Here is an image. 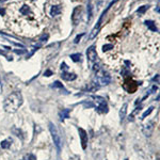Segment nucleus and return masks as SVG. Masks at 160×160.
<instances>
[{"label":"nucleus","instance_id":"1","mask_svg":"<svg viewBox=\"0 0 160 160\" xmlns=\"http://www.w3.org/2000/svg\"><path fill=\"white\" fill-rule=\"evenodd\" d=\"M23 95L18 91L11 93L3 101V109L8 113H15L17 112L21 105H23Z\"/></svg>","mask_w":160,"mask_h":160},{"label":"nucleus","instance_id":"2","mask_svg":"<svg viewBox=\"0 0 160 160\" xmlns=\"http://www.w3.org/2000/svg\"><path fill=\"white\" fill-rule=\"evenodd\" d=\"M48 126H49V131H50L51 138H52V140H53V143H55L56 147L58 149V152H60V150H61V146H62V140H61L60 132H59V130H58L57 126L53 123L50 122L49 124H48Z\"/></svg>","mask_w":160,"mask_h":160},{"label":"nucleus","instance_id":"3","mask_svg":"<svg viewBox=\"0 0 160 160\" xmlns=\"http://www.w3.org/2000/svg\"><path fill=\"white\" fill-rule=\"evenodd\" d=\"M111 81V78L108 75V73H106L104 69L99 68L98 70L96 72V78H95V83L97 84L98 87L101 86H108Z\"/></svg>","mask_w":160,"mask_h":160},{"label":"nucleus","instance_id":"4","mask_svg":"<svg viewBox=\"0 0 160 160\" xmlns=\"http://www.w3.org/2000/svg\"><path fill=\"white\" fill-rule=\"evenodd\" d=\"M92 98L97 103L96 110L98 111L99 113H107V112H108V105H107L105 98L99 97V96H93Z\"/></svg>","mask_w":160,"mask_h":160},{"label":"nucleus","instance_id":"5","mask_svg":"<svg viewBox=\"0 0 160 160\" xmlns=\"http://www.w3.org/2000/svg\"><path fill=\"white\" fill-rule=\"evenodd\" d=\"M82 13H83V10L81 6H78L74 9L73 14H72V21L75 26H77L80 23V20L82 18Z\"/></svg>","mask_w":160,"mask_h":160},{"label":"nucleus","instance_id":"6","mask_svg":"<svg viewBox=\"0 0 160 160\" xmlns=\"http://www.w3.org/2000/svg\"><path fill=\"white\" fill-rule=\"evenodd\" d=\"M87 58H88V60H89V62H90L91 65H93L96 62V60H97V52L95 50V46H90L88 48ZM91 67H92V66H91Z\"/></svg>","mask_w":160,"mask_h":160},{"label":"nucleus","instance_id":"7","mask_svg":"<svg viewBox=\"0 0 160 160\" xmlns=\"http://www.w3.org/2000/svg\"><path fill=\"white\" fill-rule=\"evenodd\" d=\"M155 129V122L154 121H150V122H147L146 124H144L143 126V133L146 136V137H150L153 135V131Z\"/></svg>","mask_w":160,"mask_h":160},{"label":"nucleus","instance_id":"8","mask_svg":"<svg viewBox=\"0 0 160 160\" xmlns=\"http://www.w3.org/2000/svg\"><path fill=\"white\" fill-rule=\"evenodd\" d=\"M78 131H79L80 141H81V147H82V149H86L88 146V133L82 128H78Z\"/></svg>","mask_w":160,"mask_h":160},{"label":"nucleus","instance_id":"9","mask_svg":"<svg viewBox=\"0 0 160 160\" xmlns=\"http://www.w3.org/2000/svg\"><path fill=\"white\" fill-rule=\"evenodd\" d=\"M62 79L66 80V81H73V80H75L77 78V76L75 74H70V73H62L61 75Z\"/></svg>","mask_w":160,"mask_h":160},{"label":"nucleus","instance_id":"10","mask_svg":"<svg viewBox=\"0 0 160 160\" xmlns=\"http://www.w3.org/2000/svg\"><path fill=\"white\" fill-rule=\"evenodd\" d=\"M141 109H142L141 107H137V108L130 113L129 117H128V121H129V122H133V121H135V118H136V116H137V114H139V112L141 111Z\"/></svg>","mask_w":160,"mask_h":160},{"label":"nucleus","instance_id":"11","mask_svg":"<svg viewBox=\"0 0 160 160\" xmlns=\"http://www.w3.org/2000/svg\"><path fill=\"white\" fill-rule=\"evenodd\" d=\"M144 24H145V26L147 27L149 30H152L153 32H157V31H158L157 27H156V25H155V23H154L153 20H146Z\"/></svg>","mask_w":160,"mask_h":160},{"label":"nucleus","instance_id":"12","mask_svg":"<svg viewBox=\"0 0 160 160\" xmlns=\"http://www.w3.org/2000/svg\"><path fill=\"white\" fill-rule=\"evenodd\" d=\"M127 107H128V105H127V104H124V105L122 106L121 110H119V119H121V121H123V119L126 117V113H127Z\"/></svg>","mask_w":160,"mask_h":160},{"label":"nucleus","instance_id":"13","mask_svg":"<svg viewBox=\"0 0 160 160\" xmlns=\"http://www.w3.org/2000/svg\"><path fill=\"white\" fill-rule=\"evenodd\" d=\"M93 17V3L92 0H89L88 2V20L90 21Z\"/></svg>","mask_w":160,"mask_h":160},{"label":"nucleus","instance_id":"14","mask_svg":"<svg viewBox=\"0 0 160 160\" xmlns=\"http://www.w3.org/2000/svg\"><path fill=\"white\" fill-rule=\"evenodd\" d=\"M12 142H13V140L11 139V138H9V139H7V140L1 141V143H0V146H1L2 148H4V149H8V148L12 145Z\"/></svg>","mask_w":160,"mask_h":160},{"label":"nucleus","instance_id":"15","mask_svg":"<svg viewBox=\"0 0 160 160\" xmlns=\"http://www.w3.org/2000/svg\"><path fill=\"white\" fill-rule=\"evenodd\" d=\"M99 89V87L97 86V84L95 82H92V83H89V86H87L86 88V91L88 92H95Z\"/></svg>","mask_w":160,"mask_h":160},{"label":"nucleus","instance_id":"16","mask_svg":"<svg viewBox=\"0 0 160 160\" xmlns=\"http://www.w3.org/2000/svg\"><path fill=\"white\" fill-rule=\"evenodd\" d=\"M61 13V7L60 6H53L50 10V15L51 16H57Z\"/></svg>","mask_w":160,"mask_h":160},{"label":"nucleus","instance_id":"17","mask_svg":"<svg viewBox=\"0 0 160 160\" xmlns=\"http://www.w3.org/2000/svg\"><path fill=\"white\" fill-rule=\"evenodd\" d=\"M69 116V109H64L60 112V118L61 121H64L65 118H67Z\"/></svg>","mask_w":160,"mask_h":160},{"label":"nucleus","instance_id":"18","mask_svg":"<svg viewBox=\"0 0 160 160\" xmlns=\"http://www.w3.org/2000/svg\"><path fill=\"white\" fill-rule=\"evenodd\" d=\"M12 132L14 133L16 137H19L20 139H23V138H24V136H23V131H21V129H19V128H17V127H15V126L12 128Z\"/></svg>","mask_w":160,"mask_h":160},{"label":"nucleus","instance_id":"19","mask_svg":"<svg viewBox=\"0 0 160 160\" xmlns=\"http://www.w3.org/2000/svg\"><path fill=\"white\" fill-rule=\"evenodd\" d=\"M154 109H155V107H154V106L149 107V108H148L147 110H146V111H145V112H144L143 114L141 115V119H144V118H145L146 116H148V115H149V114H150V113H152L153 111H154Z\"/></svg>","mask_w":160,"mask_h":160},{"label":"nucleus","instance_id":"20","mask_svg":"<svg viewBox=\"0 0 160 160\" xmlns=\"http://www.w3.org/2000/svg\"><path fill=\"white\" fill-rule=\"evenodd\" d=\"M70 59L74 62H79L81 60V53H73V55H70Z\"/></svg>","mask_w":160,"mask_h":160},{"label":"nucleus","instance_id":"21","mask_svg":"<svg viewBox=\"0 0 160 160\" xmlns=\"http://www.w3.org/2000/svg\"><path fill=\"white\" fill-rule=\"evenodd\" d=\"M19 12H20L23 15H28L29 13H30V8H29L28 6H24V7L19 10Z\"/></svg>","mask_w":160,"mask_h":160},{"label":"nucleus","instance_id":"22","mask_svg":"<svg viewBox=\"0 0 160 160\" xmlns=\"http://www.w3.org/2000/svg\"><path fill=\"white\" fill-rule=\"evenodd\" d=\"M51 88H53V89H56V88H58V89H61V90H64V87H63V84H62L60 81H55V83L51 86ZM65 91V90H64Z\"/></svg>","mask_w":160,"mask_h":160},{"label":"nucleus","instance_id":"23","mask_svg":"<svg viewBox=\"0 0 160 160\" xmlns=\"http://www.w3.org/2000/svg\"><path fill=\"white\" fill-rule=\"evenodd\" d=\"M148 7H149V6H142L141 8L138 9L137 12H138V13H140V14H143V13H145V11L148 9Z\"/></svg>","mask_w":160,"mask_h":160},{"label":"nucleus","instance_id":"24","mask_svg":"<svg viewBox=\"0 0 160 160\" xmlns=\"http://www.w3.org/2000/svg\"><path fill=\"white\" fill-rule=\"evenodd\" d=\"M112 48H113V45H111V44H107V45L103 46V51H108L110 49H112Z\"/></svg>","mask_w":160,"mask_h":160},{"label":"nucleus","instance_id":"25","mask_svg":"<svg viewBox=\"0 0 160 160\" xmlns=\"http://www.w3.org/2000/svg\"><path fill=\"white\" fill-rule=\"evenodd\" d=\"M14 52L17 53V55H25V53L27 52V50H25V49H14Z\"/></svg>","mask_w":160,"mask_h":160},{"label":"nucleus","instance_id":"26","mask_svg":"<svg viewBox=\"0 0 160 160\" xmlns=\"http://www.w3.org/2000/svg\"><path fill=\"white\" fill-rule=\"evenodd\" d=\"M25 160H36V157H35L34 155L30 154V155H28V156L25 157Z\"/></svg>","mask_w":160,"mask_h":160},{"label":"nucleus","instance_id":"27","mask_svg":"<svg viewBox=\"0 0 160 160\" xmlns=\"http://www.w3.org/2000/svg\"><path fill=\"white\" fill-rule=\"evenodd\" d=\"M84 35V33H81V34H79V35H77L76 37H75V39H74V43L75 44H77V43H79V41H80V38H81L82 36Z\"/></svg>","mask_w":160,"mask_h":160},{"label":"nucleus","instance_id":"28","mask_svg":"<svg viewBox=\"0 0 160 160\" xmlns=\"http://www.w3.org/2000/svg\"><path fill=\"white\" fill-rule=\"evenodd\" d=\"M0 55H2V56H4V57H7V59H8L9 61H12V60H13V58H12V57H10V56H8V55H7V53H6V52H4V51H2V50H0Z\"/></svg>","mask_w":160,"mask_h":160},{"label":"nucleus","instance_id":"29","mask_svg":"<svg viewBox=\"0 0 160 160\" xmlns=\"http://www.w3.org/2000/svg\"><path fill=\"white\" fill-rule=\"evenodd\" d=\"M51 75H52V72H51V70H49V69L46 70V72L44 73V76H46V77H50Z\"/></svg>","mask_w":160,"mask_h":160},{"label":"nucleus","instance_id":"30","mask_svg":"<svg viewBox=\"0 0 160 160\" xmlns=\"http://www.w3.org/2000/svg\"><path fill=\"white\" fill-rule=\"evenodd\" d=\"M47 38H48V34H43V35H42V37L39 38V42H44V39L46 41Z\"/></svg>","mask_w":160,"mask_h":160},{"label":"nucleus","instance_id":"31","mask_svg":"<svg viewBox=\"0 0 160 160\" xmlns=\"http://www.w3.org/2000/svg\"><path fill=\"white\" fill-rule=\"evenodd\" d=\"M66 68H67V65H66V63L63 62V63L61 64V69H66Z\"/></svg>","mask_w":160,"mask_h":160},{"label":"nucleus","instance_id":"32","mask_svg":"<svg viewBox=\"0 0 160 160\" xmlns=\"http://www.w3.org/2000/svg\"><path fill=\"white\" fill-rule=\"evenodd\" d=\"M4 13H6V10L4 9H0V15H4Z\"/></svg>","mask_w":160,"mask_h":160},{"label":"nucleus","instance_id":"33","mask_svg":"<svg viewBox=\"0 0 160 160\" xmlns=\"http://www.w3.org/2000/svg\"><path fill=\"white\" fill-rule=\"evenodd\" d=\"M154 81H157V83L159 82V75H157V76L154 78Z\"/></svg>","mask_w":160,"mask_h":160},{"label":"nucleus","instance_id":"34","mask_svg":"<svg viewBox=\"0 0 160 160\" xmlns=\"http://www.w3.org/2000/svg\"><path fill=\"white\" fill-rule=\"evenodd\" d=\"M0 1H1V2H4V1H7V0H0Z\"/></svg>","mask_w":160,"mask_h":160},{"label":"nucleus","instance_id":"35","mask_svg":"<svg viewBox=\"0 0 160 160\" xmlns=\"http://www.w3.org/2000/svg\"><path fill=\"white\" fill-rule=\"evenodd\" d=\"M125 160H128V159H125Z\"/></svg>","mask_w":160,"mask_h":160}]
</instances>
